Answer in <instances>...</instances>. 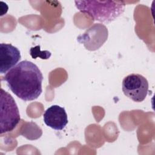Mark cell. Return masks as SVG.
<instances>
[{"instance_id": "obj_6", "label": "cell", "mask_w": 155, "mask_h": 155, "mask_svg": "<svg viewBox=\"0 0 155 155\" xmlns=\"http://www.w3.org/2000/svg\"><path fill=\"white\" fill-rule=\"evenodd\" d=\"M44 122L48 127L56 130H63L68 124L67 113L64 108L53 105L48 108L43 114Z\"/></svg>"}, {"instance_id": "obj_3", "label": "cell", "mask_w": 155, "mask_h": 155, "mask_svg": "<svg viewBox=\"0 0 155 155\" xmlns=\"http://www.w3.org/2000/svg\"><path fill=\"white\" fill-rule=\"evenodd\" d=\"M21 120L17 104L11 94L1 89L0 133L12 131Z\"/></svg>"}, {"instance_id": "obj_7", "label": "cell", "mask_w": 155, "mask_h": 155, "mask_svg": "<svg viewBox=\"0 0 155 155\" xmlns=\"http://www.w3.org/2000/svg\"><path fill=\"white\" fill-rule=\"evenodd\" d=\"M18 48L10 44H0V73L4 74L15 67L21 59Z\"/></svg>"}, {"instance_id": "obj_4", "label": "cell", "mask_w": 155, "mask_h": 155, "mask_svg": "<svg viewBox=\"0 0 155 155\" xmlns=\"http://www.w3.org/2000/svg\"><path fill=\"white\" fill-rule=\"evenodd\" d=\"M122 91L124 94L134 102H142L148 93V82L139 74H130L122 81Z\"/></svg>"}, {"instance_id": "obj_2", "label": "cell", "mask_w": 155, "mask_h": 155, "mask_svg": "<svg viewBox=\"0 0 155 155\" xmlns=\"http://www.w3.org/2000/svg\"><path fill=\"white\" fill-rule=\"evenodd\" d=\"M76 8L93 21L109 23L121 15L125 8L122 1H75Z\"/></svg>"}, {"instance_id": "obj_5", "label": "cell", "mask_w": 155, "mask_h": 155, "mask_svg": "<svg viewBox=\"0 0 155 155\" xmlns=\"http://www.w3.org/2000/svg\"><path fill=\"white\" fill-rule=\"evenodd\" d=\"M107 37L108 30L106 27L101 24H94L77 39L87 50L93 51L101 47L107 39Z\"/></svg>"}, {"instance_id": "obj_1", "label": "cell", "mask_w": 155, "mask_h": 155, "mask_svg": "<svg viewBox=\"0 0 155 155\" xmlns=\"http://www.w3.org/2000/svg\"><path fill=\"white\" fill-rule=\"evenodd\" d=\"M9 89L24 101L36 99L42 93L43 75L31 61H22L7 71L4 77Z\"/></svg>"}]
</instances>
